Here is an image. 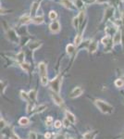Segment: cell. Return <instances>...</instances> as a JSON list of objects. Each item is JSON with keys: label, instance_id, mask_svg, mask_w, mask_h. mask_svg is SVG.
<instances>
[{"label": "cell", "instance_id": "7c38bea8", "mask_svg": "<svg viewBox=\"0 0 124 139\" xmlns=\"http://www.w3.org/2000/svg\"><path fill=\"white\" fill-rule=\"evenodd\" d=\"M113 41V40H112ZM111 38H110V36H105L103 39H102V43L104 45H106V47H108L109 46L110 48H111Z\"/></svg>", "mask_w": 124, "mask_h": 139}, {"label": "cell", "instance_id": "83f0119b", "mask_svg": "<svg viewBox=\"0 0 124 139\" xmlns=\"http://www.w3.org/2000/svg\"><path fill=\"white\" fill-rule=\"evenodd\" d=\"M30 139H38V138H41L40 135H38L36 133H30V135H29Z\"/></svg>", "mask_w": 124, "mask_h": 139}, {"label": "cell", "instance_id": "1f68e13d", "mask_svg": "<svg viewBox=\"0 0 124 139\" xmlns=\"http://www.w3.org/2000/svg\"><path fill=\"white\" fill-rule=\"evenodd\" d=\"M52 122H53L52 117H51V116L47 117V119H46V124H47V125H51V124H52Z\"/></svg>", "mask_w": 124, "mask_h": 139}, {"label": "cell", "instance_id": "ba28073f", "mask_svg": "<svg viewBox=\"0 0 124 139\" xmlns=\"http://www.w3.org/2000/svg\"><path fill=\"white\" fill-rule=\"evenodd\" d=\"M8 38L11 42H14V43H18L19 42V38L17 36L16 33L13 31V30H9L8 31Z\"/></svg>", "mask_w": 124, "mask_h": 139}, {"label": "cell", "instance_id": "7a4b0ae2", "mask_svg": "<svg viewBox=\"0 0 124 139\" xmlns=\"http://www.w3.org/2000/svg\"><path fill=\"white\" fill-rule=\"evenodd\" d=\"M38 69H39V74H40V79H41L42 85L45 86L48 84V78H47V70H46V65L41 62L38 65Z\"/></svg>", "mask_w": 124, "mask_h": 139}, {"label": "cell", "instance_id": "f546056e", "mask_svg": "<svg viewBox=\"0 0 124 139\" xmlns=\"http://www.w3.org/2000/svg\"><path fill=\"white\" fill-rule=\"evenodd\" d=\"M121 35H122V44H123V47H124V15H123V19H122V32H121Z\"/></svg>", "mask_w": 124, "mask_h": 139}, {"label": "cell", "instance_id": "6da1fadb", "mask_svg": "<svg viewBox=\"0 0 124 139\" xmlns=\"http://www.w3.org/2000/svg\"><path fill=\"white\" fill-rule=\"evenodd\" d=\"M94 103L96 105V107L100 109L101 112L105 113V114H110V113L113 112V107L107 102L98 99V100H95Z\"/></svg>", "mask_w": 124, "mask_h": 139}, {"label": "cell", "instance_id": "4fadbf2b", "mask_svg": "<svg viewBox=\"0 0 124 139\" xmlns=\"http://www.w3.org/2000/svg\"><path fill=\"white\" fill-rule=\"evenodd\" d=\"M20 23L21 24H27V23H29L31 20H33L32 19H31V16L30 15H23L22 17L20 19Z\"/></svg>", "mask_w": 124, "mask_h": 139}, {"label": "cell", "instance_id": "d4e9b609", "mask_svg": "<svg viewBox=\"0 0 124 139\" xmlns=\"http://www.w3.org/2000/svg\"><path fill=\"white\" fill-rule=\"evenodd\" d=\"M57 17H58V14H57V12H56V11H54V10L50 11V13H49L50 20H55Z\"/></svg>", "mask_w": 124, "mask_h": 139}, {"label": "cell", "instance_id": "ffe728a7", "mask_svg": "<svg viewBox=\"0 0 124 139\" xmlns=\"http://www.w3.org/2000/svg\"><path fill=\"white\" fill-rule=\"evenodd\" d=\"M45 109H46V106L44 104L42 105H39L36 109H35V110H34V113H40V112H43Z\"/></svg>", "mask_w": 124, "mask_h": 139}, {"label": "cell", "instance_id": "4dcf8cb0", "mask_svg": "<svg viewBox=\"0 0 124 139\" xmlns=\"http://www.w3.org/2000/svg\"><path fill=\"white\" fill-rule=\"evenodd\" d=\"M54 125H55V127H56V128H60V127H61V125H62V123H61L60 121H56Z\"/></svg>", "mask_w": 124, "mask_h": 139}, {"label": "cell", "instance_id": "d590c367", "mask_svg": "<svg viewBox=\"0 0 124 139\" xmlns=\"http://www.w3.org/2000/svg\"><path fill=\"white\" fill-rule=\"evenodd\" d=\"M13 137H14V138H15V139H20V138H19V137H18V136H16V135H15V134H14V135H13Z\"/></svg>", "mask_w": 124, "mask_h": 139}, {"label": "cell", "instance_id": "8d00e7d4", "mask_svg": "<svg viewBox=\"0 0 124 139\" xmlns=\"http://www.w3.org/2000/svg\"><path fill=\"white\" fill-rule=\"evenodd\" d=\"M121 79H122V80H123V82H124V76H123V77H122V78H121Z\"/></svg>", "mask_w": 124, "mask_h": 139}, {"label": "cell", "instance_id": "5bb4252c", "mask_svg": "<svg viewBox=\"0 0 124 139\" xmlns=\"http://www.w3.org/2000/svg\"><path fill=\"white\" fill-rule=\"evenodd\" d=\"M40 46H41V43L40 42H31V43L29 44V48L32 49V50H36Z\"/></svg>", "mask_w": 124, "mask_h": 139}, {"label": "cell", "instance_id": "52a82bcc", "mask_svg": "<svg viewBox=\"0 0 124 139\" xmlns=\"http://www.w3.org/2000/svg\"><path fill=\"white\" fill-rule=\"evenodd\" d=\"M60 4H62L66 9H71V10L76 9V7L74 6V4L71 2V0H60Z\"/></svg>", "mask_w": 124, "mask_h": 139}, {"label": "cell", "instance_id": "ac0fdd59", "mask_svg": "<svg viewBox=\"0 0 124 139\" xmlns=\"http://www.w3.org/2000/svg\"><path fill=\"white\" fill-rule=\"evenodd\" d=\"M94 136H95V132H88L83 135L84 139H94Z\"/></svg>", "mask_w": 124, "mask_h": 139}, {"label": "cell", "instance_id": "8992f818", "mask_svg": "<svg viewBox=\"0 0 124 139\" xmlns=\"http://www.w3.org/2000/svg\"><path fill=\"white\" fill-rule=\"evenodd\" d=\"M83 90L82 87L78 86L74 88L72 91H71V93H70V95H69V97H71V98H74V97H78V96H80L82 94H83Z\"/></svg>", "mask_w": 124, "mask_h": 139}, {"label": "cell", "instance_id": "e0dca14e", "mask_svg": "<svg viewBox=\"0 0 124 139\" xmlns=\"http://www.w3.org/2000/svg\"><path fill=\"white\" fill-rule=\"evenodd\" d=\"M96 49H97V42L94 41V42H92V43L90 44V45H89V52L90 53L95 52Z\"/></svg>", "mask_w": 124, "mask_h": 139}, {"label": "cell", "instance_id": "603a6c76", "mask_svg": "<svg viewBox=\"0 0 124 139\" xmlns=\"http://www.w3.org/2000/svg\"><path fill=\"white\" fill-rule=\"evenodd\" d=\"M17 60L20 61V63L23 62V60H24V54H23V52L19 53V54L17 55Z\"/></svg>", "mask_w": 124, "mask_h": 139}, {"label": "cell", "instance_id": "4316f807", "mask_svg": "<svg viewBox=\"0 0 124 139\" xmlns=\"http://www.w3.org/2000/svg\"><path fill=\"white\" fill-rule=\"evenodd\" d=\"M29 96H30V99H32V100H35V98H36V92L35 91H30V93H29Z\"/></svg>", "mask_w": 124, "mask_h": 139}, {"label": "cell", "instance_id": "2e32d148", "mask_svg": "<svg viewBox=\"0 0 124 139\" xmlns=\"http://www.w3.org/2000/svg\"><path fill=\"white\" fill-rule=\"evenodd\" d=\"M114 12V9H112V8H108L107 10H106V14H105V20H108L109 18H111L112 16H113V13Z\"/></svg>", "mask_w": 124, "mask_h": 139}, {"label": "cell", "instance_id": "cb8c5ba5", "mask_svg": "<svg viewBox=\"0 0 124 139\" xmlns=\"http://www.w3.org/2000/svg\"><path fill=\"white\" fill-rule=\"evenodd\" d=\"M73 26H74L75 29H78L79 26H80V20H79L78 17H75L73 19Z\"/></svg>", "mask_w": 124, "mask_h": 139}, {"label": "cell", "instance_id": "f1b7e54d", "mask_svg": "<svg viewBox=\"0 0 124 139\" xmlns=\"http://www.w3.org/2000/svg\"><path fill=\"white\" fill-rule=\"evenodd\" d=\"M20 94H21V97H22L23 99H25L26 101H29V99H30L29 94H26V93H25V92H23V91H22Z\"/></svg>", "mask_w": 124, "mask_h": 139}, {"label": "cell", "instance_id": "d6a6232c", "mask_svg": "<svg viewBox=\"0 0 124 139\" xmlns=\"http://www.w3.org/2000/svg\"><path fill=\"white\" fill-rule=\"evenodd\" d=\"M21 66H22L23 70H25L26 71H28V70H29V66H28V64H24V63H21Z\"/></svg>", "mask_w": 124, "mask_h": 139}, {"label": "cell", "instance_id": "d6986e66", "mask_svg": "<svg viewBox=\"0 0 124 139\" xmlns=\"http://www.w3.org/2000/svg\"><path fill=\"white\" fill-rule=\"evenodd\" d=\"M29 122H30V120H29L27 117H22V118H20V121H19V123H20V125H24V126L28 125Z\"/></svg>", "mask_w": 124, "mask_h": 139}, {"label": "cell", "instance_id": "9c48e42d", "mask_svg": "<svg viewBox=\"0 0 124 139\" xmlns=\"http://www.w3.org/2000/svg\"><path fill=\"white\" fill-rule=\"evenodd\" d=\"M39 7H40V3L39 2H34V3H33L32 8H31V16L35 17L36 12H37V10L39 9Z\"/></svg>", "mask_w": 124, "mask_h": 139}, {"label": "cell", "instance_id": "836d02e7", "mask_svg": "<svg viewBox=\"0 0 124 139\" xmlns=\"http://www.w3.org/2000/svg\"><path fill=\"white\" fill-rule=\"evenodd\" d=\"M45 137L46 139H50V137H51V134H50V133H46V134H45Z\"/></svg>", "mask_w": 124, "mask_h": 139}, {"label": "cell", "instance_id": "e575fe53", "mask_svg": "<svg viewBox=\"0 0 124 139\" xmlns=\"http://www.w3.org/2000/svg\"><path fill=\"white\" fill-rule=\"evenodd\" d=\"M98 3H105V2H107L108 0H96Z\"/></svg>", "mask_w": 124, "mask_h": 139}, {"label": "cell", "instance_id": "44dd1931", "mask_svg": "<svg viewBox=\"0 0 124 139\" xmlns=\"http://www.w3.org/2000/svg\"><path fill=\"white\" fill-rule=\"evenodd\" d=\"M75 50V46L73 45H71V44H69V45H67V53L68 54H71V53L73 52Z\"/></svg>", "mask_w": 124, "mask_h": 139}, {"label": "cell", "instance_id": "9a60e30c", "mask_svg": "<svg viewBox=\"0 0 124 139\" xmlns=\"http://www.w3.org/2000/svg\"><path fill=\"white\" fill-rule=\"evenodd\" d=\"M32 21L35 24H41L44 22V17L43 16H35V17L33 18Z\"/></svg>", "mask_w": 124, "mask_h": 139}, {"label": "cell", "instance_id": "7402d4cb", "mask_svg": "<svg viewBox=\"0 0 124 139\" xmlns=\"http://www.w3.org/2000/svg\"><path fill=\"white\" fill-rule=\"evenodd\" d=\"M124 84V82L123 80L120 78V79H118V80H116L115 81V85H116L118 88H120V87H122Z\"/></svg>", "mask_w": 124, "mask_h": 139}, {"label": "cell", "instance_id": "30bf717a", "mask_svg": "<svg viewBox=\"0 0 124 139\" xmlns=\"http://www.w3.org/2000/svg\"><path fill=\"white\" fill-rule=\"evenodd\" d=\"M122 40V35H121V33L119 32V31H118L115 35H114V37H113V42L115 45H118V44L120 43V41Z\"/></svg>", "mask_w": 124, "mask_h": 139}, {"label": "cell", "instance_id": "8fae6325", "mask_svg": "<svg viewBox=\"0 0 124 139\" xmlns=\"http://www.w3.org/2000/svg\"><path fill=\"white\" fill-rule=\"evenodd\" d=\"M65 114H66V120H68L69 122H71V123H75L76 122V118H75V116L72 113H70L69 111H66Z\"/></svg>", "mask_w": 124, "mask_h": 139}, {"label": "cell", "instance_id": "484cf974", "mask_svg": "<svg viewBox=\"0 0 124 139\" xmlns=\"http://www.w3.org/2000/svg\"><path fill=\"white\" fill-rule=\"evenodd\" d=\"M81 42H82V35H78L77 36H76V38H75L74 43H75V45H79L81 44Z\"/></svg>", "mask_w": 124, "mask_h": 139}, {"label": "cell", "instance_id": "74e56055", "mask_svg": "<svg viewBox=\"0 0 124 139\" xmlns=\"http://www.w3.org/2000/svg\"><path fill=\"white\" fill-rule=\"evenodd\" d=\"M121 1H124V0H121Z\"/></svg>", "mask_w": 124, "mask_h": 139}, {"label": "cell", "instance_id": "277c9868", "mask_svg": "<svg viewBox=\"0 0 124 139\" xmlns=\"http://www.w3.org/2000/svg\"><path fill=\"white\" fill-rule=\"evenodd\" d=\"M60 82H61V80H60V77H59V76L57 77V78H55L54 80H52V82H51V87H52V89L54 90V92L58 93V91H59V86H60Z\"/></svg>", "mask_w": 124, "mask_h": 139}, {"label": "cell", "instance_id": "5b68a950", "mask_svg": "<svg viewBox=\"0 0 124 139\" xmlns=\"http://www.w3.org/2000/svg\"><path fill=\"white\" fill-rule=\"evenodd\" d=\"M49 28H50V31L52 33L56 34V33H58L60 31V24H59V22H58V20H54L53 22H51Z\"/></svg>", "mask_w": 124, "mask_h": 139}, {"label": "cell", "instance_id": "3957f363", "mask_svg": "<svg viewBox=\"0 0 124 139\" xmlns=\"http://www.w3.org/2000/svg\"><path fill=\"white\" fill-rule=\"evenodd\" d=\"M50 94H51V96H52V98H53V100H54V102L56 104L58 105V106H62L63 105V99L61 98V96H59V95L57 92L51 91Z\"/></svg>", "mask_w": 124, "mask_h": 139}]
</instances>
